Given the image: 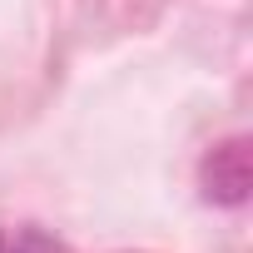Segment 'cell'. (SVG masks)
I'll list each match as a JSON object with an SVG mask.
<instances>
[{"instance_id": "6da1fadb", "label": "cell", "mask_w": 253, "mask_h": 253, "mask_svg": "<svg viewBox=\"0 0 253 253\" xmlns=\"http://www.w3.org/2000/svg\"><path fill=\"white\" fill-rule=\"evenodd\" d=\"M204 199L213 204H243L248 199V184H253V169H248V144L243 139H228L218 144L213 154H204Z\"/></svg>"}, {"instance_id": "7a4b0ae2", "label": "cell", "mask_w": 253, "mask_h": 253, "mask_svg": "<svg viewBox=\"0 0 253 253\" xmlns=\"http://www.w3.org/2000/svg\"><path fill=\"white\" fill-rule=\"evenodd\" d=\"M0 253H55L40 233H0Z\"/></svg>"}]
</instances>
